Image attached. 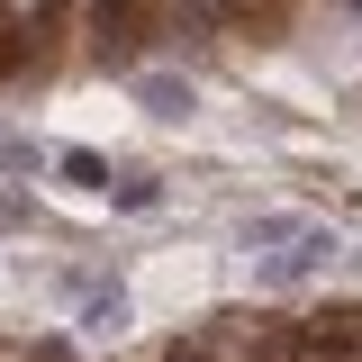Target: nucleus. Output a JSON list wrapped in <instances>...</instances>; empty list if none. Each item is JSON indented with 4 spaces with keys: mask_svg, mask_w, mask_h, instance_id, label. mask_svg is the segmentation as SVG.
<instances>
[{
    "mask_svg": "<svg viewBox=\"0 0 362 362\" xmlns=\"http://www.w3.org/2000/svg\"><path fill=\"white\" fill-rule=\"evenodd\" d=\"M82 326H90V335H118V326H127V290H90V299H82Z\"/></svg>",
    "mask_w": 362,
    "mask_h": 362,
    "instance_id": "obj_6",
    "label": "nucleus"
},
{
    "mask_svg": "<svg viewBox=\"0 0 362 362\" xmlns=\"http://www.w3.org/2000/svg\"><path fill=\"white\" fill-rule=\"evenodd\" d=\"M326 263H335V226L308 218L290 245H281V254H254V281H263V290H299V281H317Z\"/></svg>",
    "mask_w": 362,
    "mask_h": 362,
    "instance_id": "obj_1",
    "label": "nucleus"
},
{
    "mask_svg": "<svg viewBox=\"0 0 362 362\" xmlns=\"http://www.w3.org/2000/svg\"><path fill=\"white\" fill-rule=\"evenodd\" d=\"M54 173L73 181V190H90V199H109V154H90V145H64Z\"/></svg>",
    "mask_w": 362,
    "mask_h": 362,
    "instance_id": "obj_4",
    "label": "nucleus"
},
{
    "mask_svg": "<svg viewBox=\"0 0 362 362\" xmlns=\"http://www.w3.org/2000/svg\"><path fill=\"white\" fill-rule=\"evenodd\" d=\"M109 209H127V218H154V209H163V181H154V173H109Z\"/></svg>",
    "mask_w": 362,
    "mask_h": 362,
    "instance_id": "obj_5",
    "label": "nucleus"
},
{
    "mask_svg": "<svg viewBox=\"0 0 362 362\" xmlns=\"http://www.w3.org/2000/svg\"><path fill=\"white\" fill-rule=\"evenodd\" d=\"M344 9H354V18H362V0H344Z\"/></svg>",
    "mask_w": 362,
    "mask_h": 362,
    "instance_id": "obj_8",
    "label": "nucleus"
},
{
    "mask_svg": "<svg viewBox=\"0 0 362 362\" xmlns=\"http://www.w3.org/2000/svg\"><path fill=\"white\" fill-rule=\"evenodd\" d=\"M299 226H308L299 209H263V218H245V226H235V245H245V263H254V254H281Z\"/></svg>",
    "mask_w": 362,
    "mask_h": 362,
    "instance_id": "obj_3",
    "label": "nucleus"
},
{
    "mask_svg": "<svg viewBox=\"0 0 362 362\" xmlns=\"http://www.w3.org/2000/svg\"><path fill=\"white\" fill-rule=\"evenodd\" d=\"M127 100L145 118H163V127L199 118V82H190V73H127Z\"/></svg>",
    "mask_w": 362,
    "mask_h": 362,
    "instance_id": "obj_2",
    "label": "nucleus"
},
{
    "mask_svg": "<svg viewBox=\"0 0 362 362\" xmlns=\"http://www.w3.org/2000/svg\"><path fill=\"white\" fill-rule=\"evenodd\" d=\"M45 154H37V136H0V173H37Z\"/></svg>",
    "mask_w": 362,
    "mask_h": 362,
    "instance_id": "obj_7",
    "label": "nucleus"
}]
</instances>
